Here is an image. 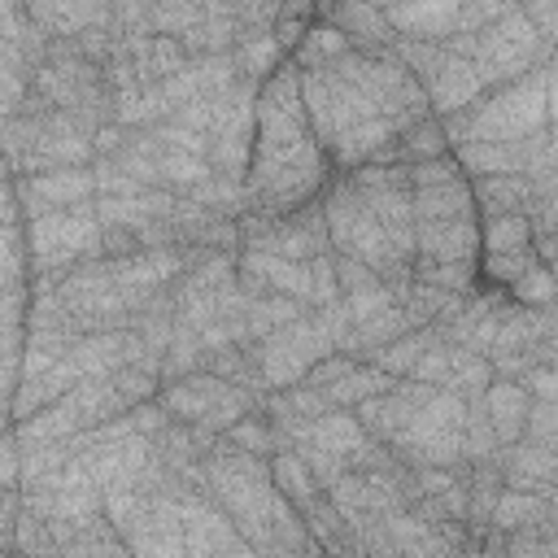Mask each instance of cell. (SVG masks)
I'll return each instance as SVG.
<instances>
[{"mask_svg":"<svg viewBox=\"0 0 558 558\" xmlns=\"http://www.w3.org/2000/svg\"><path fill=\"white\" fill-rule=\"evenodd\" d=\"M353 366V357H344V353H331V357H323V362H314L310 366V375L301 379L305 388H327V384H336L344 371Z\"/></svg>","mask_w":558,"mask_h":558,"instance_id":"bcb514c9","label":"cell"},{"mask_svg":"<svg viewBox=\"0 0 558 558\" xmlns=\"http://www.w3.org/2000/svg\"><path fill=\"white\" fill-rule=\"evenodd\" d=\"M31 279V262H26V235H22V218L0 222V288H22Z\"/></svg>","mask_w":558,"mask_h":558,"instance_id":"8d00e7d4","label":"cell"},{"mask_svg":"<svg viewBox=\"0 0 558 558\" xmlns=\"http://www.w3.org/2000/svg\"><path fill=\"white\" fill-rule=\"evenodd\" d=\"M17 384H22V371H17V353H13V357H0V401H13Z\"/></svg>","mask_w":558,"mask_h":558,"instance_id":"681fc988","label":"cell"},{"mask_svg":"<svg viewBox=\"0 0 558 558\" xmlns=\"http://www.w3.org/2000/svg\"><path fill=\"white\" fill-rule=\"evenodd\" d=\"M462 423H466V401L458 392L418 384V401H414L410 418L401 423V432L384 449L401 466H410V471H423V466H462L466 462Z\"/></svg>","mask_w":558,"mask_h":558,"instance_id":"ba28073f","label":"cell"},{"mask_svg":"<svg viewBox=\"0 0 558 558\" xmlns=\"http://www.w3.org/2000/svg\"><path fill=\"white\" fill-rule=\"evenodd\" d=\"M301 314H310V310H305L301 301H292V296H275V292L248 296V305H244V314H240L244 340H262V336H270V331H279V327H288V323L301 318Z\"/></svg>","mask_w":558,"mask_h":558,"instance_id":"d6a6232c","label":"cell"},{"mask_svg":"<svg viewBox=\"0 0 558 558\" xmlns=\"http://www.w3.org/2000/svg\"><path fill=\"white\" fill-rule=\"evenodd\" d=\"M558 506L554 493H519V488H501L488 514L493 532H519V527H536V523H554Z\"/></svg>","mask_w":558,"mask_h":558,"instance_id":"484cf974","label":"cell"},{"mask_svg":"<svg viewBox=\"0 0 558 558\" xmlns=\"http://www.w3.org/2000/svg\"><path fill=\"white\" fill-rule=\"evenodd\" d=\"M235 240H240V248H248V253H270V257L301 262V266H310L314 257H327V253H331L318 205H305V209H296V214H288V218H270V222L240 214Z\"/></svg>","mask_w":558,"mask_h":558,"instance_id":"9a60e30c","label":"cell"},{"mask_svg":"<svg viewBox=\"0 0 558 558\" xmlns=\"http://www.w3.org/2000/svg\"><path fill=\"white\" fill-rule=\"evenodd\" d=\"M31 92L61 113L83 118L92 131H100L109 118V92H105V74L100 65H92L87 57L74 52L70 39H48L44 57L31 70Z\"/></svg>","mask_w":558,"mask_h":558,"instance_id":"30bf717a","label":"cell"},{"mask_svg":"<svg viewBox=\"0 0 558 558\" xmlns=\"http://www.w3.org/2000/svg\"><path fill=\"white\" fill-rule=\"evenodd\" d=\"M519 13H523L527 26L554 48V39H558V4H554V0H532V4H519Z\"/></svg>","mask_w":558,"mask_h":558,"instance_id":"ee69618b","label":"cell"},{"mask_svg":"<svg viewBox=\"0 0 558 558\" xmlns=\"http://www.w3.org/2000/svg\"><path fill=\"white\" fill-rule=\"evenodd\" d=\"M501 545H506V558H558V519L519 527V532H501Z\"/></svg>","mask_w":558,"mask_h":558,"instance_id":"f35d334b","label":"cell"},{"mask_svg":"<svg viewBox=\"0 0 558 558\" xmlns=\"http://www.w3.org/2000/svg\"><path fill=\"white\" fill-rule=\"evenodd\" d=\"M17 462H22V449L13 432H4L0 436V488H17Z\"/></svg>","mask_w":558,"mask_h":558,"instance_id":"c3c4849f","label":"cell"},{"mask_svg":"<svg viewBox=\"0 0 558 558\" xmlns=\"http://www.w3.org/2000/svg\"><path fill=\"white\" fill-rule=\"evenodd\" d=\"M445 336H440V327H414V331H405L401 340H392V344H384L379 353H371L366 362L371 366H379L384 375H392V379H410V371H414V362L432 349V344H440Z\"/></svg>","mask_w":558,"mask_h":558,"instance_id":"1f68e13d","label":"cell"},{"mask_svg":"<svg viewBox=\"0 0 558 558\" xmlns=\"http://www.w3.org/2000/svg\"><path fill=\"white\" fill-rule=\"evenodd\" d=\"M493 384V366L471 353V349H458L449 344V366H445V392H458V397H471V392H484Z\"/></svg>","mask_w":558,"mask_h":558,"instance_id":"d590c367","label":"cell"},{"mask_svg":"<svg viewBox=\"0 0 558 558\" xmlns=\"http://www.w3.org/2000/svg\"><path fill=\"white\" fill-rule=\"evenodd\" d=\"M17 514H22V493H17V488H0V549H9ZM9 554H13V549H9Z\"/></svg>","mask_w":558,"mask_h":558,"instance_id":"7dc6e473","label":"cell"},{"mask_svg":"<svg viewBox=\"0 0 558 558\" xmlns=\"http://www.w3.org/2000/svg\"><path fill=\"white\" fill-rule=\"evenodd\" d=\"M170 493H174L179 523H183V558H257L248 541L231 527V519L205 493H196L183 480H174Z\"/></svg>","mask_w":558,"mask_h":558,"instance_id":"e0dca14e","label":"cell"},{"mask_svg":"<svg viewBox=\"0 0 558 558\" xmlns=\"http://www.w3.org/2000/svg\"><path fill=\"white\" fill-rule=\"evenodd\" d=\"M227 388H231V384L214 379L209 371H196V375H183V379H174V384H161L153 401L166 410L170 423L201 427V423L214 414V405L227 397Z\"/></svg>","mask_w":558,"mask_h":558,"instance_id":"d6986e66","label":"cell"},{"mask_svg":"<svg viewBox=\"0 0 558 558\" xmlns=\"http://www.w3.org/2000/svg\"><path fill=\"white\" fill-rule=\"evenodd\" d=\"M449 153L462 144H519L554 126V61L536 65L532 74L488 87L462 113L440 118Z\"/></svg>","mask_w":558,"mask_h":558,"instance_id":"5b68a950","label":"cell"},{"mask_svg":"<svg viewBox=\"0 0 558 558\" xmlns=\"http://www.w3.org/2000/svg\"><path fill=\"white\" fill-rule=\"evenodd\" d=\"M506 301L523 310H554V266L536 262L519 283L506 288Z\"/></svg>","mask_w":558,"mask_h":558,"instance_id":"ab89813d","label":"cell"},{"mask_svg":"<svg viewBox=\"0 0 558 558\" xmlns=\"http://www.w3.org/2000/svg\"><path fill=\"white\" fill-rule=\"evenodd\" d=\"M471 183V205L480 218H501V214H527L536 183L527 174H484L466 179Z\"/></svg>","mask_w":558,"mask_h":558,"instance_id":"603a6c76","label":"cell"},{"mask_svg":"<svg viewBox=\"0 0 558 558\" xmlns=\"http://www.w3.org/2000/svg\"><path fill=\"white\" fill-rule=\"evenodd\" d=\"M558 401H527V418H523V445H536V449H554L558 440Z\"/></svg>","mask_w":558,"mask_h":558,"instance_id":"7bdbcfd3","label":"cell"},{"mask_svg":"<svg viewBox=\"0 0 558 558\" xmlns=\"http://www.w3.org/2000/svg\"><path fill=\"white\" fill-rule=\"evenodd\" d=\"M318 17L327 26H336L344 35V44L357 52H392V44H397L379 4H327V9H318Z\"/></svg>","mask_w":558,"mask_h":558,"instance_id":"44dd1931","label":"cell"},{"mask_svg":"<svg viewBox=\"0 0 558 558\" xmlns=\"http://www.w3.org/2000/svg\"><path fill=\"white\" fill-rule=\"evenodd\" d=\"M414 187V270L410 279L475 296L480 292V214L471 205V183L453 157L405 166Z\"/></svg>","mask_w":558,"mask_h":558,"instance_id":"3957f363","label":"cell"},{"mask_svg":"<svg viewBox=\"0 0 558 558\" xmlns=\"http://www.w3.org/2000/svg\"><path fill=\"white\" fill-rule=\"evenodd\" d=\"M183 484L205 493L231 519V527L248 541V549L257 558H323V549L310 541L301 514L275 488L266 458L240 453V449L218 440L183 475Z\"/></svg>","mask_w":558,"mask_h":558,"instance_id":"277c9868","label":"cell"},{"mask_svg":"<svg viewBox=\"0 0 558 558\" xmlns=\"http://www.w3.org/2000/svg\"><path fill=\"white\" fill-rule=\"evenodd\" d=\"M13 218H22L17 196H13V183H0V222H13Z\"/></svg>","mask_w":558,"mask_h":558,"instance_id":"f907efd6","label":"cell"},{"mask_svg":"<svg viewBox=\"0 0 558 558\" xmlns=\"http://www.w3.org/2000/svg\"><path fill=\"white\" fill-rule=\"evenodd\" d=\"M458 57L471 61V70L480 74L484 92L488 87H501V83H514L523 74H532L536 65H549L554 61V48L527 26V17L519 13V4H510V13H501L497 22H488L484 31H471V35H453L445 39Z\"/></svg>","mask_w":558,"mask_h":558,"instance_id":"9c48e42d","label":"cell"},{"mask_svg":"<svg viewBox=\"0 0 558 558\" xmlns=\"http://www.w3.org/2000/svg\"><path fill=\"white\" fill-rule=\"evenodd\" d=\"M105 519L118 532L126 558H183V523L170 488L105 493Z\"/></svg>","mask_w":558,"mask_h":558,"instance_id":"8fae6325","label":"cell"},{"mask_svg":"<svg viewBox=\"0 0 558 558\" xmlns=\"http://www.w3.org/2000/svg\"><path fill=\"white\" fill-rule=\"evenodd\" d=\"M336 179V166L327 161L305 100H301V74L292 61H283L275 74L257 83L253 96V144L244 166V214L248 218H288L305 205H318L327 183Z\"/></svg>","mask_w":558,"mask_h":558,"instance_id":"7a4b0ae2","label":"cell"},{"mask_svg":"<svg viewBox=\"0 0 558 558\" xmlns=\"http://www.w3.org/2000/svg\"><path fill=\"white\" fill-rule=\"evenodd\" d=\"M26 92H31V61H22V57L0 61V122H9L17 113Z\"/></svg>","mask_w":558,"mask_h":558,"instance_id":"b9f144b4","label":"cell"},{"mask_svg":"<svg viewBox=\"0 0 558 558\" xmlns=\"http://www.w3.org/2000/svg\"><path fill=\"white\" fill-rule=\"evenodd\" d=\"M4 432H13V410H9V401H0V436Z\"/></svg>","mask_w":558,"mask_h":558,"instance_id":"816d5d0a","label":"cell"},{"mask_svg":"<svg viewBox=\"0 0 558 558\" xmlns=\"http://www.w3.org/2000/svg\"><path fill=\"white\" fill-rule=\"evenodd\" d=\"M26 13L48 39H74L92 26L113 22V4H26Z\"/></svg>","mask_w":558,"mask_h":558,"instance_id":"d4e9b609","label":"cell"},{"mask_svg":"<svg viewBox=\"0 0 558 558\" xmlns=\"http://www.w3.org/2000/svg\"><path fill=\"white\" fill-rule=\"evenodd\" d=\"M109 384H113V392L126 401V410H135V405H144V401H153L157 397V371H148V366H118V371H109L105 375Z\"/></svg>","mask_w":558,"mask_h":558,"instance_id":"60d3db41","label":"cell"},{"mask_svg":"<svg viewBox=\"0 0 558 558\" xmlns=\"http://www.w3.org/2000/svg\"><path fill=\"white\" fill-rule=\"evenodd\" d=\"M65 405H70V414H74V423H78V436L105 427V423L118 418V414H126V401L113 392V384H109L105 375H100V379H78V384L65 392Z\"/></svg>","mask_w":558,"mask_h":558,"instance_id":"4316f807","label":"cell"},{"mask_svg":"<svg viewBox=\"0 0 558 558\" xmlns=\"http://www.w3.org/2000/svg\"><path fill=\"white\" fill-rule=\"evenodd\" d=\"M392 384H397V379H392V375H384L379 366H371V362H353V366H349L336 384H327L323 392H327V401H331L336 410H357L362 401L384 397Z\"/></svg>","mask_w":558,"mask_h":558,"instance_id":"4dcf8cb0","label":"cell"},{"mask_svg":"<svg viewBox=\"0 0 558 558\" xmlns=\"http://www.w3.org/2000/svg\"><path fill=\"white\" fill-rule=\"evenodd\" d=\"M318 214L327 227V244L336 257L362 262L366 270H375L384 283H405L414 270V257L405 248H397V240L371 218V209L362 205V196L353 192V183L344 174H336L327 183V192L318 196Z\"/></svg>","mask_w":558,"mask_h":558,"instance_id":"8992f818","label":"cell"},{"mask_svg":"<svg viewBox=\"0 0 558 558\" xmlns=\"http://www.w3.org/2000/svg\"><path fill=\"white\" fill-rule=\"evenodd\" d=\"M196 371H205V344H201L196 331L174 323V340L166 344V353L157 362V384H174V379L196 375Z\"/></svg>","mask_w":558,"mask_h":558,"instance_id":"e575fe53","label":"cell"},{"mask_svg":"<svg viewBox=\"0 0 558 558\" xmlns=\"http://www.w3.org/2000/svg\"><path fill=\"white\" fill-rule=\"evenodd\" d=\"M344 179L353 183V192L362 196L371 218L397 240V248H405L414 257V187H410V170L405 166H366V170H353Z\"/></svg>","mask_w":558,"mask_h":558,"instance_id":"2e32d148","label":"cell"},{"mask_svg":"<svg viewBox=\"0 0 558 558\" xmlns=\"http://www.w3.org/2000/svg\"><path fill=\"white\" fill-rule=\"evenodd\" d=\"M296 74L310 126L336 174L397 166L401 140L432 118L427 96L392 52L344 48L340 57Z\"/></svg>","mask_w":558,"mask_h":558,"instance_id":"6da1fadb","label":"cell"},{"mask_svg":"<svg viewBox=\"0 0 558 558\" xmlns=\"http://www.w3.org/2000/svg\"><path fill=\"white\" fill-rule=\"evenodd\" d=\"M514 384H519L532 401H558V371H554V366H527Z\"/></svg>","mask_w":558,"mask_h":558,"instance_id":"f6af8a7d","label":"cell"},{"mask_svg":"<svg viewBox=\"0 0 558 558\" xmlns=\"http://www.w3.org/2000/svg\"><path fill=\"white\" fill-rule=\"evenodd\" d=\"M222 445H231L240 453H253V458H275L279 449H288L283 436H279V427H275V418L262 405L253 414H244L235 427H227L222 432Z\"/></svg>","mask_w":558,"mask_h":558,"instance_id":"836d02e7","label":"cell"},{"mask_svg":"<svg viewBox=\"0 0 558 558\" xmlns=\"http://www.w3.org/2000/svg\"><path fill=\"white\" fill-rule=\"evenodd\" d=\"M244 344H248L262 397L301 384L314 362L336 353V336H331V323H327L323 310H310V314L292 318L288 327H279V331H270L262 340H244Z\"/></svg>","mask_w":558,"mask_h":558,"instance_id":"7c38bea8","label":"cell"},{"mask_svg":"<svg viewBox=\"0 0 558 558\" xmlns=\"http://www.w3.org/2000/svg\"><path fill=\"white\" fill-rule=\"evenodd\" d=\"M13 196H17L22 218H35V214L74 209V205L96 201V179H92V166H78V170H48V174H26V179H13Z\"/></svg>","mask_w":558,"mask_h":558,"instance_id":"ac0fdd59","label":"cell"},{"mask_svg":"<svg viewBox=\"0 0 558 558\" xmlns=\"http://www.w3.org/2000/svg\"><path fill=\"white\" fill-rule=\"evenodd\" d=\"M266 466H270L275 488L283 493V501H288L296 514H305V510H310V506L323 497L318 480L310 475V466L301 462V453H296V449H279L275 458H266Z\"/></svg>","mask_w":558,"mask_h":558,"instance_id":"f546056e","label":"cell"},{"mask_svg":"<svg viewBox=\"0 0 558 558\" xmlns=\"http://www.w3.org/2000/svg\"><path fill=\"white\" fill-rule=\"evenodd\" d=\"M366 440H371V436L362 432V423L353 418V410H327L323 418L310 423V432H305L301 445H314V449H323V453H336V458H344V466H349V458H353ZM292 449H296V445H292Z\"/></svg>","mask_w":558,"mask_h":558,"instance_id":"83f0119b","label":"cell"},{"mask_svg":"<svg viewBox=\"0 0 558 558\" xmlns=\"http://www.w3.org/2000/svg\"><path fill=\"white\" fill-rule=\"evenodd\" d=\"M527 401H532V397H527L514 379H493V384L484 388V414H488V427H493L497 449H510V445L523 436Z\"/></svg>","mask_w":558,"mask_h":558,"instance_id":"cb8c5ba5","label":"cell"},{"mask_svg":"<svg viewBox=\"0 0 558 558\" xmlns=\"http://www.w3.org/2000/svg\"><path fill=\"white\" fill-rule=\"evenodd\" d=\"M388 31L397 39H453V35H471L484 31L488 22H497L501 13H510V4H488V0H418V4H379Z\"/></svg>","mask_w":558,"mask_h":558,"instance_id":"4fadbf2b","label":"cell"},{"mask_svg":"<svg viewBox=\"0 0 558 558\" xmlns=\"http://www.w3.org/2000/svg\"><path fill=\"white\" fill-rule=\"evenodd\" d=\"M17 449H22V445H17ZM70 458H74V440H70V445H35V449H22V462H17V488H31V484L57 475Z\"/></svg>","mask_w":558,"mask_h":558,"instance_id":"74e56055","label":"cell"},{"mask_svg":"<svg viewBox=\"0 0 558 558\" xmlns=\"http://www.w3.org/2000/svg\"><path fill=\"white\" fill-rule=\"evenodd\" d=\"M52 527V541H57V554L61 558H126L118 532L109 527L105 510L100 514H87V519H48Z\"/></svg>","mask_w":558,"mask_h":558,"instance_id":"ffe728a7","label":"cell"},{"mask_svg":"<svg viewBox=\"0 0 558 558\" xmlns=\"http://www.w3.org/2000/svg\"><path fill=\"white\" fill-rule=\"evenodd\" d=\"M9 57H22V52H17V48H9V44H0V61H9ZM22 61H26V57H22ZM31 70H35V65H31Z\"/></svg>","mask_w":558,"mask_h":558,"instance_id":"f5cc1de1","label":"cell"},{"mask_svg":"<svg viewBox=\"0 0 558 558\" xmlns=\"http://www.w3.org/2000/svg\"><path fill=\"white\" fill-rule=\"evenodd\" d=\"M74 436H78V423H74L65 397L52 401V405H44V410H35L31 418H17L13 423V440L22 449H35V445H70Z\"/></svg>","mask_w":558,"mask_h":558,"instance_id":"f1b7e54d","label":"cell"},{"mask_svg":"<svg viewBox=\"0 0 558 558\" xmlns=\"http://www.w3.org/2000/svg\"><path fill=\"white\" fill-rule=\"evenodd\" d=\"M57 301L70 310L78 336H96V331H126L131 327V310L122 305L109 262H83L74 270H65L57 279Z\"/></svg>","mask_w":558,"mask_h":558,"instance_id":"5bb4252c","label":"cell"},{"mask_svg":"<svg viewBox=\"0 0 558 558\" xmlns=\"http://www.w3.org/2000/svg\"><path fill=\"white\" fill-rule=\"evenodd\" d=\"M100 218L96 205H74V209H52L22 218L26 235V262H31V292H52L57 279L83 262H100Z\"/></svg>","mask_w":558,"mask_h":558,"instance_id":"52a82bcc","label":"cell"},{"mask_svg":"<svg viewBox=\"0 0 558 558\" xmlns=\"http://www.w3.org/2000/svg\"><path fill=\"white\" fill-rule=\"evenodd\" d=\"M497 475H501V488L554 493V484H558V458H554V449H536V445L514 440L510 449L497 453Z\"/></svg>","mask_w":558,"mask_h":558,"instance_id":"7402d4cb","label":"cell"}]
</instances>
